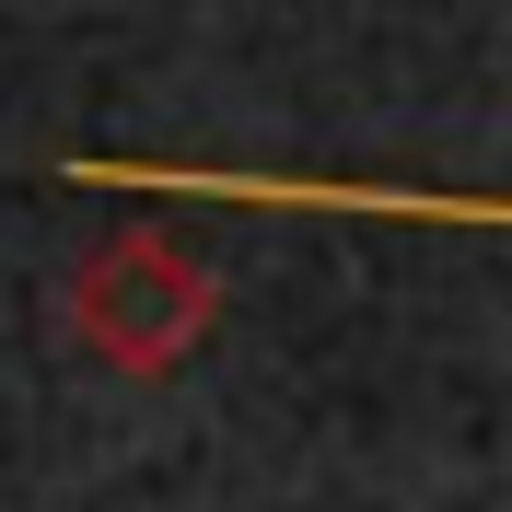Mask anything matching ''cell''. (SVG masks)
Masks as SVG:
<instances>
[{
  "instance_id": "6da1fadb",
  "label": "cell",
  "mask_w": 512,
  "mask_h": 512,
  "mask_svg": "<svg viewBox=\"0 0 512 512\" xmlns=\"http://www.w3.org/2000/svg\"><path fill=\"white\" fill-rule=\"evenodd\" d=\"M210 315H222V280H210L175 233H152V222L105 233V245L82 256V280H70V338L94 361H117V373H175V361L210 338Z\"/></svg>"
}]
</instances>
